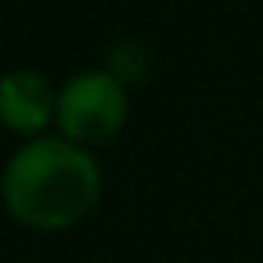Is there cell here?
<instances>
[{
	"mask_svg": "<svg viewBox=\"0 0 263 263\" xmlns=\"http://www.w3.org/2000/svg\"><path fill=\"white\" fill-rule=\"evenodd\" d=\"M0 198L15 223L54 234L76 227L101 198V166L90 148L44 134L22 141L0 173Z\"/></svg>",
	"mask_w": 263,
	"mask_h": 263,
	"instance_id": "cell-1",
	"label": "cell"
},
{
	"mask_svg": "<svg viewBox=\"0 0 263 263\" xmlns=\"http://www.w3.org/2000/svg\"><path fill=\"white\" fill-rule=\"evenodd\" d=\"M130 116L126 83L112 69H87L58 87V134L80 148L108 144Z\"/></svg>",
	"mask_w": 263,
	"mask_h": 263,
	"instance_id": "cell-2",
	"label": "cell"
},
{
	"mask_svg": "<svg viewBox=\"0 0 263 263\" xmlns=\"http://www.w3.org/2000/svg\"><path fill=\"white\" fill-rule=\"evenodd\" d=\"M58 119V90L36 69H11L0 76V126L33 141Z\"/></svg>",
	"mask_w": 263,
	"mask_h": 263,
	"instance_id": "cell-3",
	"label": "cell"
}]
</instances>
